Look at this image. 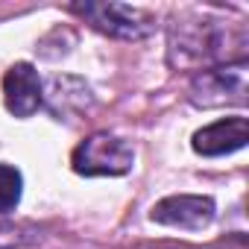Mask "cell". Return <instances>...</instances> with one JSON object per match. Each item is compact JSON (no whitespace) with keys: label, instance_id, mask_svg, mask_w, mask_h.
<instances>
[{"label":"cell","instance_id":"obj_4","mask_svg":"<svg viewBox=\"0 0 249 249\" xmlns=\"http://www.w3.org/2000/svg\"><path fill=\"white\" fill-rule=\"evenodd\" d=\"M71 167L79 176H126L135 167V150L117 135L94 132L71 153Z\"/></svg>","mask_w":249,"mask_h":249},{"label":"cell","instance_id":"obj_3","mask_svg":"<svg viewBox=\"0 0 249 249\" xmlns=\"http://www.w3.org/2000/svg\"><path fill=\"white\" fill-rule=\"evenodd\" d=\"M71 12L79 15L94 30H100L111 38H123V41H141V38L153 36L159 27L153 12L126 6V3H73Z\"/></svg>","mask_w":249,"mask_h":249},{"label":"cell","instance_id":"obj_8","mask_svg":"<svg viewBox=\"0 0 249 249\" xmlns=\"http://www.w3.org/2000/svg\"><path fill=\"white\" fill-rule=\"evenodd\" d=\"M41 103H47V108L56 120H71L73 114H82L94 103V94H91L85 79L62 73V76H53L47 82V91H44Z\"/></svg>","mask_w":249,"mask_h":249},{"label":"cell","instance_id":"obj_6","mask_svg":"<svg viewBox=\"0 0 249 249\" xmlns=\"http://www.w3.org/2000/svg\"><path fill=\"white\" fill-rule=\"evenodd\" d=\"M44 85L30 62H15L3 73V103L12 117H30L41 108Z\"/></svg>","mask_w":249,"mask_h":249},{"label":"cell","instance_id":"obj_5","mask_svg":"<svg viewBox=\"0 0 249 249\" xmlns=\"http://www.w3.org/2000/svg\"><path fill=\"white\" fill-rule=\"evenodd\" d=\"M217 217V202L202 194H173L164 196L153 205L150 220L159 226H173L185 231H199L208 229Z\"/></svg>","mask_w":249,"mask_h":249},{"label":"cell","instance_id":"obj_10","mask_svg":"<svg viewBox=\"0 0 249 249\" xmlns=\"http://www.w3.org/2000/svg\"><path fill=\"white\" fill-rule=\"evenodd\" d=\"M36 229L33 226H12L0 220V249H15V246H27L36 240Z\"/></svg>","mask_w":249,"mask_h":249},{"label":"cell","instance_id":"obj_2","mask_svg":"<svg viewBox=\"0 0 249 249\" xmlns=\"http://www.w3.org/2000/svg\"><path fill=\"white\" fill-rule=\"evenodd\" d=\"M188 100L196 108H223V106H243L249 100V62H229L208 71H199L191 79Z\"/></svg>","mask_w":249,"mask_h":249},{"label":"cell","instance_id":"obj_7","mask_svg":"<svg viewBox=\"0 0 249 249\" xmlns=\"http://www.w3.org/2000/svg\"><path fill=\"white\" fill-rule=\"evenodd\" d=\"M249 141V120L243 114L234 117H220L208 126L196 129L191 138L194 153L205 156V159H217V156H229L234 150H243Z\"/></svg>","mask_w":249,"mask_h":249},{"label":"cell","instance_id":"obj_1","mask_svg":"<svg viewBox=\"0 0 249 249\" xmlns=\"http://www.w3.org/2000/svg\"><path fill=\"white\" fill-rule=\"evenodd\" d=\"M246 27L220 18H176L167 27V62L173 71H208L246 59Z\"/></svg>","mask_w":249,"mask_h":249},{"label":"cell","instance_id":"obj_9","mask_svg":"<svg viewBox=\"0 0 249 249\" xmlns=\"http://www.w3.org/2000/svg\"><path fill=\"white\" fill-rule=\"evenodd\" d=\"M24 194V176L18 167L0 161V214H9L18 208Z\"/></svg>","mask_w":249,"mask_h":249}]
</instances>
